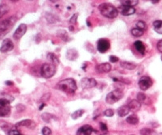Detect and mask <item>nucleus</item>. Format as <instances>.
Segmentation results:
<instances>
[{
    "label": "nucleus",
    "instance_id": "obj_1",
    "mask_svg": "<svg viewBox=\"0 0 162 135\" xmlns=\"http://www.w3.org/2000/svg\"><path fill=\"white\" fill-rule=\"evenodd\" d=\"M56 88L61 91L64 92L67 94H73L77 90V84L76 81L72 78H67L63 80H61L57 84Z\"/></svg>",
    "mask_w": 162,
    "mask_h": 135
},
{
    "label": "nucleus",
    "instance_id": "obj_2",
    "mask_svg": "<svg viewBox=\"0 0 162 135\" xmlns=\"http://www.w3.org/2000/svg\"><path fill=\"white\" fill-rule=\"evenodd\" d=\"M99 9L100 13L103 16L109 18V19H114L115 17H117L118 14H119V11L117 8H115L112 4L107 3L99 5Z\"/></svg>",
    "mask_w": 162,
    "mask_h": 135
},
{
    "label": "nucleus",
    "instance_id": "obj_3",
    "mask_svg": "<svg viewBox=\"0 0 162 135\" xmlns=\"http://www.w3.org/2000/svg\"><path fill=\"white\" fill-rule=\"evenodd\" d=\"M56 71V65L52 64V63H44L42 64L40 68V73L41 76L45 79L51 78L53 76L55 75Z\"/></svg>",
    "mask_w": 162,
    "mask_h": 135
},
{
    "label": "nucleus",
    "instance_id": "obj_4",
    "mask_svg": "<svg viewBox=\"0 0 162 135\" xmlns=\"http://www.w3.org/2000/svg\"><path fill=\"white\" fill-rule=\"evenodd\" d=\"M123 97V92L120 89H115L107 94L106 97V102L107 104L112 105L122 99Z\"/></svg>",
    "mask_w": 162,
    "mask_h": 135
},
{
    "label": "nucleus",
    "instance_id": "obj_5",
    "mask_svg": "<svg viewBox=\"0 0 162 135\" xmlns=\"http://www.w3.org/2000/svg\"><path fill=\"white\" fill-rule=\"evenodd\" d=\"M17 21L16 16H11L0 22V33H3L12 28Z\"/></svg>",
    "mask_w": 162,
    "mask_h": 135
},
{
    "label": "nucleus",
    "instance_id": "obj_6",
    "mask_svg": "<svg viewBox=\"0 0 162 135\" xmlns=\"http://www.w3.org/2000/svg\"><path fill=\"white\" fill-rule=\"evenodd\" d=\"M152 80L149 76H141L139 80V87L143 91L148 89L152 86Z\"/></svg>",
    "mask_w": 162,
    "mask_h": 135
},
{
    "label": "nucleus",
    "instance_id": "obj_7",
    "mask_svg": "<svg viewBox=\"0 0 162 135\" xmlns=\"http://www.w3.org/2000/svg\"><path fill=\"white\" fill-rule=\"evenodd\" d=\"M97 85V81L94 78H89L85 77L81 80V86L82 88H95Z\"/></svg>",
    "mask_w": 162,
    "mask_h": 135
},
{
    "label": "nucleus",
    "instance_id": "obj_8",
    "mask_svg": "<svg viewBox=\"0 0 162 135\" xmlns=\"http://www.w3.org/2000/svg\"><path fill=\"white\" fill-rule=\"evenodd\" d=\"M14 44L10 39H5L2 43V46L0 48V51L2 52H8L13 50Z\"/></svg>",
    "mask_w": 162,
    "mask_h": 135
},
{
    "label": "nucleus",
    "instance_id": "obj_9",
    "mask_svg": "<svg viewBox=\"0 0 162 135\" xmlns=\"http://www.w3.org/2000/svg\"><path fill=\"white\" fill-rule=\"evenodd\" d=\"M27 32V26L25 24H22L19 26V28L16 29V31L13 35V38L15 40H20L23 36H24V34Z\"/></svg>",
    "mask_w": 162,
    "mask_h": 135
},
{
    "label": "nucleus",
    "instance_id": "obj_10",
    "mask_svg": "<svg viewBox=\"0 0 162 135\" xmlns=\"http://www.w3.org/2000/svg\"><path fill=\"white\" fill-rule=\"evenodd\" d=\"M110 48V42L106 39H101L98 42V50L101 53H105Z\"/></svg>",
    "mask_w": 162,
    "mask_h": 135
},
{
    "label": "nucleus",
    "instance_id": "obj_11",
    "mask_svg": "<svg viewBox=\"0 0 162 135\" xmlns=\"http://www.w3.org/2000/svg\"><path fill=\"white\" fill-rule=\"evenodd\" d=\"M118 11H119V12L121 13V15L124 16H131L135 14V9L132 7H128V6H120L119 8H118Z\"/></svg>",
    "mask_w": 162,
    "mask_h": 135
},
{
    "label": "nucleus",
    "instance_id": "obj_12",
    "mask_svg": "<svg viewBox=\"0 0 162 135\" xmlns=\"http://www.w3.org/2000/svg\"><path fill=\"white\" fill-rule=\"evenodd\" d=\"M94 131L93 127L90 125H84L78 130L76 135H91Z\"/></svg>",
    "mask_w": 162,
    "mask_h": 135
},
{
    "label": "nucleus",
    "instance_id": "obj_13",
    "mask_svg": "<svg viewBox=\"0 0 162 135\" xmlns=\"http://www.w3.org/2000/svg\"><path fill=\"white\" fill-rule=\"evenodd\" d=\"M16 127H20V126H25V127H28L29 129H34L36 126V123L32 121V120L26 119L24 121H21L19 122L18 123L16 124Z\"/></svg>",
    "mask_w": 162,
    "mask_h": 135
},
{
    "label": "nucleus",
    "instance_id": "obj_14",
    "mask_svg": "<svg viewBox=\"0 0 162 135\" xmlns=\"http://www.w3.org/2000/svg\"><path fill=\"white\" fill-rule=\"evenodd\" d=\"M111 65L109 63H103L96 67V70L99 73H107L111 71Z\"/></svg>",
    "mask_w": 162,
    "mask_h": 135
},
{
    "label": "nucleus",
    "instance_id": "obj_15",
    "mask_svg": "<svg viewBox=\"0 0 162 135\" xmlns=\"http://www.w3.org/2000/svg\"><path fill=\"white\" fill-rule=\"evenodd\" d=\"M127 105H128L131 111L137 112L141 107V103H140L137 100H131Z\"/></svg>",
    "mask_w": 162,
    "mask_h": 135
},
{
    "label": "nucleus",
    "instance_id": "obj_16",
    "mask_svg": "<svg viewBox=\"0 0 162 135\" xmlns=\"http://www.w3.org/2000/svg\"><path fill=\"white\" fill-rule=\"evenodd\" d=\"M11 113L10 105L0 104V117H7Z\"/></svg>",
    "mask_w": 162,
    "mask_h": 135
},
{
    "label": "nucleus",
    "instance_id": "obj_17",
    "mask_svg": "<svg viewBox=\"0 0 162 135\" xmlns=\"http://www.w3.org/2000/svg\"><path fill=\"white\" fill-rule=\"evenodd\" d=\"M134 46L135 49H136V51L139 53H140L141 55H144V53H145V46H144V44L143 42H141V41H135Z\"/></svg>",
    "mask_w": 162,
    "mask_h": 135
},
{
    "label": "nucleus",
    "instance_id": "obj_18",
    "mask_svg": "<svg viewBox=\"0 0 162 135\" xmlns=\"http://www.w3.org/2000/svg\"><path fill=\"white\" fill-rule=\"evenodd\" d=\"M130 109L128 107V105H123L121 107L119 108L118 109V115L120 117H123L127 116L129 113H130Z\"/></svg>",
    "mask_w": 162,
    "mask_h": 135
},
{
    "label": "nucleus",
    "instance_id": "obj_19",
    "mask_svg": "<svg viewBox=\"0 0 162 135\" xmlns=\"http://www.w3.org/2000/svg\"><path fill=\"white\" fill-rule=\"evenodd\" d=\"M120 66L124 68V69H127V70H134L136 68V64L131 63V62H127V61H122L120 63Z\"/></svg>",
    "mask_w": 162,
    "mask_h": 135
},
{
    "label": "nucleus",
    "instance_id": "obj_20",
    "mask_svg": "<svg viewBox=\"0 0 162 135\" xmlns=\"http://www.w3.org/2000/svg\"><path fill=\"white\" fill-rule=\"evenodd\" d=\"M126 122L128 124H130V125L135 126V125H137L139 123V118L135 114H131V115L127 117V118L126 119Z\"/></svg>",
    "mask_w": 162,
    "mask_h": 135
},
{
    "label": "nucleus",
    "instance_id": "obj_21",
    "mask_svg": "<svg viewBox=\"0 0 162 135\" xmlns=\"http://www.w3.org/2000/svg\"><path fill=\"white\" fill-rule=\"evenodd\" d=\"M153 28L155 32L162 35V20H156L153 22Z\"/></svg>",
    "mask_w": 162,
    "mask_h": 135
},
{
    "label": "nucleus",
    "instance_id": "obj_22",
    "mask_svg": "<svg viewBox=\"0 0 162 135\" xmlns=\"http://www.w3.org/2000/svg\"><path fill=\"white\" fill-rule=\"evenodd\" d=\"M140 135H157L156 130L150 128H143L140 130Z\"/></svg>",
    "mask_w": 162,
    "mask_h": 135
},
{
    "label": "nucleus",
    "instance_id": "obj_23",
    "mask_svg": "<svg viewBox=\"0 0 162 135\" xmlns=\"http://www.w3.org/2000/svg\"><path fill=\"white\" fill-rule=\"evenodd\" d=\"M121 4L123 6H128V7H134L139 3V0H120Z\"/></svg>",
    "mask_w": 162,
    "mask_h": 135
},
{
    "label": "nucleus",
    "instance_id": "obj_24",
    "mask_svg": "<svg viewBox=\"0 0 162 135\" xmlns=\"http://www.w3.org/2000/svg\"><path fill=\"white\" fill-rule=\"evenodd\" d=\"M47 58L48 60L50 61V63L53 64H59V60H58V58H57V56H56L54 53H48L47 56Z\"/></svg>",
    "mask_w": 162,
    "mask_h": 135
},
{
    "label": "nucleus",
    "instance_id": "obj_25",
    "mask_svg": "<svg viewBox=\"0 0 162 135\" xmlns=\"http://www.w3.org/2000/svg\"><path fill=\"white\" fill-rule=\"evenodd\" d=\"M78 57V52L76 50H74V49H71V50H69L67 52V58L69 60H74L77 59Z\"/></svg>",
    "mask_w": 162,
    "mask_h": 135
},
{
    "label": "nucleus",
    "instance_id": "obj_26",
    "mask_svg": "<svg viewBox=\"0 0 162 135\" xmlns=\"http://www.w3.org/2000/svg\"><path fill=\"white\" fill-rule=\"evenodd\" d=\"M9 11V7L6 4H1L0 5V19L4 16Z\"/></svg>",
    "mask_w": 162,
    "mask_h": 135
},
{
    "label": "nucleus",
    "instance_id": "obj_27",
    "mask_svg": "<svg viewBox=\"0 0 162 135\" xmlns=\"http://www.w3.org/2000/svg\"><path fill=\"white\" fill-rule=\"evenodd\" d=\"M131 35L133 36H135V37H140V36H142L143 35H144V31L136 28L131 29Z\"/></svg>",
    "mask_w": 162,
    "mask_h": 135
},
{
    "label": "nucleus",
    "instance_id": "obj_28",
    "mask_svg": "<svg viewBox=\"0 0 162 135\" xmlns=\"http://www.w3.org/2000/svg\"><path fill=\"white\" fill-rule=\"evenodd\" d=\"M84 110L83 109H78V110H76L75 112H74L73 113H72V118L74 120H76L78 119V118H79V117H81L82 116V114L84 113Z\"/></svg>",
    "mask_w": 162,
    "mask_h": 135
},
{
    "label": "nucleus",
    "instance_id": "obj_29",
    "mask_svg": "<svg viewBox=\"0 0 162 135\" xmlns=\"http://www.w3.org/2000/svg\"><path fill=\"white\" fill-rule=\"evenodd\" d=\"M41 117H42V119H43L45 122H50L51 120L52 119V118H54V116L52 115L50 113H44L42 114Z\"/></svg>",
    "mask_w": 162,
    "mask_h": 135
},
{
    "label": "nucleus",
    "instance_id": "obj_30",
    "mask_svg": "<svg viewBox=\"0 0 162 135\" xmlns=\"http://www.w3.org/2000/svg\"><path fill=\"white\" fill-rule=\"evenodd\" d=\"M147 100V96L143 92H139L137 94V101L140 103H145ZM146 104V103H145Z\"/></svg>",
    "mask_w": 162,
    "mask_h": 135
},
{
    "label": "nucleus",
    "instance_id": "obj_31",
    "mask_svg": "<svg viewBox=\"0 0 162 135\" xmlns=\"http://www.w3.org/2000/svg\"><path fill=\"white\" fill-rule=\"evenodd\" d=\"M136 27H137V28H139V29L144 31V32L145 30H147V25L144 21H138V22L136 23Z\"/></svg>",
    "mask_w": 162,
    "mask_h": 135
},
{
    "label": "nucleus",
    "instance_id": "obj_32",
    "mask_svg": "<svg viewBox=\"0 0 162 135\" xmlns=\"http://www.w3.org/2000/svg\"><path fill=\"white\" fill-rule=\"evenodd\" d=\"M114 113H115V112H114V110H113L112 109H106L105 112H104V115L106 116V117H113Z\"/></svg>",
    "mask_w": 162,
    "mask_h": 135
},
{
    "label": "nucleus",
    "instance_id": "obj_33",
    "mask_svg": "<svg viewBox=\"0 0 162 135\" xmlns=\"http://www.w3.org/2000/svg\"><path fill=\"white\" fill-rule=\"evenodd\" d=\"M42 134L43 135H52V130L50 128L48 127H44L42 129Z\"/></svg>",
    "mask_w": 162,
    "mask_h": 135
},
{
    "label": "nucleus",
    "instance_id": "obj_34",
    "mask_svg": "<svg viewBox=\"0 0 162 135\" xmlns=\"http://www.w3.org/2000/svg\"><path fill=\"white\" fill-rule=\"evenodd\" d=\"M8 135H23L17 130H10L8 132Z\"/></svg>",
    "mask_w": 162,
    "mask_h": 135
},
{
    "label": "nucleus",
    "instance_id": "obj_35",
    "mask_svg": "<svg viewBox=\"0 0 162 135\" xmlns=\"http://www.w3.org/2000/svg\"><path fill=\"white\" fill-rule=\"evenodd\" d=\"M109 60H110V61H111V63H116V62L119 61V58L115 56H110V58H109Z\"/></svg>",
    "mask_w": 162,
    "mask_h": 135
},
{
    "label": "nucleus",
    "instance_id": "obj_36",
    "mask_svg": "<svg viewBox=\"0 0 162 135\" xmlns=\"http://www.w3.org/2000/svg\"><path fill=\"white\" fill-rule=\"evenodd\" d=\"M157 50L159 52H162V40L158 41V43L157 44Z\"/></svg>",
    "mask_w": 162,
    "mask_h": 135
},
{
    "label": "nucleus",
    "instance_id": "obj_37",
    "mask_svg": "<svg viewBox=\"0 0 162 135\" xmlns=\"http://www.w3.org/2000/svg\"><path fill=\"white\" fill-rule=\"evenodd\" d=\"M100 128H101V130H102V131H107V125L105 123H103V122H102V123L100 124Z\"/></svg>",
    "mask_w": 162,
    "mask_h": 135
},
{
    "label": "nucleus",
    "instance_id": "obj_38",
    "mask_svg": "<svg viewBox=\"0 0 162 135\" xmlns=\"http://www.w3.org/2000/svg\"><path fill=\"white\" fill-rule=\"evenodd\" d=\"M77 17H78V15H74L73 16V17L70 19V23L71 24H75L76 21H77Z\"/></svg>",
    "mask_w": 162,
    "mask_h": 135
},
{
    "label": "nucleus",
    "instance_id": "obj_39",
    "mask_svg": "<svg viewBox=\"0 0 162 135\" xmlns=\"http://www.w3.org/2000/svg\"><path fill=\"white\" fill-rule=\"evenodd\" d=\"M6 84H7V85H13V82L12 81H6Z\"/></svg>",
    "mask_w": 162,
    "mask_h": 135
},
{
    "label": "nucleus",
    "instance_id": "obj_40",
    "mask_svg": "<svg viewBox=\"0 0 162 135\" xmlns=\"http://www.w3.org/2000/svg\"><path fill=\"white\" fill-rule=\"evenodd\" d=\"M151 2L152 3H157L160 2V0H151Z\"/></svg>",
    "mask_w": 162,
    "mask_h": 135
},
{
    "label": "nucleus",
    "instance_id": "obj_41",
    "mask_svg": "<svg viewBox=\"0 0 162 135\" xmlns=\"http://www.w3.org/2000/svg\"><path fill=\"white\" fill-rule=\"evenodd\" d=\"M44 106H45V104L42 103V105H40V110H41V109H42V108L44 107Z\"/></svg>",
    "mask_w": 162,
    "mask_h": 135
},
{
    "label": "nucleus",
    "instance_id": "obj_42",
    "mask_svg": "<svg viewBox=\"0 0 162 135\" xmlns=\"http://www.w3.org/2000/svg\"><path fill=\"white\" fill-rule=\"evenodd\" d=\"M51 2H52V3H55V2H56L57 0H50Z\"/></svg>",
    "mask_w": 162,
    "mask_h": 135
},
{
    "label": "nucleus",
    "instance_id": "obj_43",
    "mask_svg": "<svg viewBox=\"0 0 162 135\" xmlns=\"http://www.w3.org/2000/svg\"><path fill=\"white\" fill-rule=\"evenodd\" d=\"M12 2H16V1H18V0H11Z\"/></svg>",
    "mask_w": 162,
    "mask_h": 135
},
{
    "label": "nucleus",
    "instance_id": "obj_44",
    "mask_svg": "<svg viewBox=\"0 0 162 135\" xmlns=\"http://www.w3.org/2000/svg\"><path fill=\"white\" fill-rule=\"evenodd\" d=\"M160 135H162V134H160Z\"/></svg>",
    "mask_w": 162,
    "mask_h": 135
},
{
    "label": "nucleus",
    "instance_id": "obj_45",
    "mask_svg": "<svg viewBox=\"0 0 162 135\" xmlns=\"http://www.w3.org/2000/svg\"><path fill=\"white\" fill-rule=\"evenodd\" d=\"M161 60H162V56H161Z\"/></svg>",
    "mask_w": 162,
    "mask_h": 135
},
{
    "label": "nucleus",
    "instance_id": "obj_46",
    "mask_svg": "<svg viewBox=\"0 0 162 135\" xmlns=\"http://www.w3.org/2000/svg\"><path fill=\"white\" fill-rule=\"evenodd\" d=\"M131 135H133V134H131Z\"/></svg>",
    "mask_w": 162,
    "mask_h": 135
},
{
    "label": "nucleus",
    "instance_id": "obj_47",
    "mask_svg": "<svg viewBox=\"0 0 162 135\" xmlns=\"http://www.w3.org/2000/svg\"><path fill=\"white\" fill-rule=\"evenodd\" d=\"M30 1H31V0H30Z\"/></svg>",
    "mask_w": 162,
    "mask_h": 135
}]
</instances>
